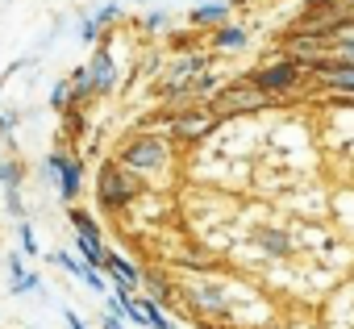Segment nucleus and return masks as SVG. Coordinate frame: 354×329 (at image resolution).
<instances>
[{"mask_svg":"<svg viewBox=\"0 0 354 329\" xmlns=\"http://www.w3.org/2000/svg\"><path fill=\"white\" fill-rule=\"evenodd\" d=\"M96 196H100V205H109V209L129 205V200L138 196V180H133V171H125L121 162H109V167H100Z\"/></svg>","mask_w":354,"mask_h":329,"instance_id":"nucleus-1","label":"nucleus"},{"mask_svg":"<svg viewBox=\"0 0 354 329\" xmlns=\"http://www.w3.org/2000/svg\"><path fill=\"white\" fill-rule=\"evenodd\" d=\"M162 162H167V142L154 138V133H142L121 150V167L125 171H158Z\"/></svg>","mask_w":354,"mask_h":329,"instance_id":"nucleus-2","label":"nucleus"},{"mask_svg":"<svg viewBox=\"0 0 354 329\" xmlns=\"http://www.w3.org/2000/svg\"><path fill=\"white\" fill-rule=\"evenodd\" d=\"M275 96H267V92H259L254 84H234V88H225L221 96H213V113L217 117H234V113H254V109H267Z\"/></svg>","mask_w":354,"mask_h":329,"instance_id":"nucleus-3","label":"nucleus"},{"mask_svg":"<svg viewBox=\"0 0 354 329\" xmlns=\"http://www.w3.org/2000/svg\"><path fill=\"white\" fill-rule=\"evenodd\" d=\"M300 71H304V63H300V59H283V63L259 67V71L250 75V84H254L259 92H267V96H279V92H288V88H296V84H300Z\"/></svg>","mask_w":354,"mask_h":329,"instance_id":"nucleus-4","label":"nucleus"},{"mask_svg":"<svg viewBox=\"0 0 354 329\" xmlns=\"http://www.w3.org/2000/svg\"><path fill=\"white\" fill-rule=\"evenodd\" d=\"M46 171L63 180V200L80 196V180H84V162H80V158H71V154H59V150H55V154L46 158Z\"/></svg>","mask_w":354,"mask_h":329,"instance_id":"nucleus-5","label":"nucleus"},{"mask_svg":"<svg viewBox=\"0 0 354 329\" xmlns=\"http://www.w3.org/2000/svg\"><path fill=\"white\" fill-rule=\"evenodd\" d=\"M205 67H209V59H205V55H188V59H180V67H175V71H171V79H167V96L188 92V88L205 75Z\"/></svg>","mask_w":354,"mask_h":329,"instance_id":"nucleus-6","label":"nucleus"},{"mask_svg":"<svg viewBox=\"0 0 354 329\" xmlns=\"http://www.w3.org/2000/svg\"><path fill=\"white\" fill-rule=\"evenodd\" d=\"M308 71H317V75H321L325 84H333V88L354 92V63H346V59H313Z\"/></svg>","mask_w":354,"mask_h":329,"instance_id":"nucleus-7","label":"nucleus"},{"mask_svg":"<svg viewBox=\"0 0 354 329\" xmlns=\"http://www.w3.org/2000/svg\"><path fill=\"white\" fill-rule=\"evenodd\" d=\"M213 125H217V113H180V117H171L175 138H205Z\"/></svg>","mask_w":354,"mask_h":329,"instance_id":"nucleus-8","label":"nucleus"},{"mask_svg":"<svg viewBox=\"0 0 354 329\" xmlns=\"http://www.w3.org/2000/svg\"><path fill=\"white\" fill-rule=\"evenodd\" d=\"M188 296H192V304L205 308V312H230V300H225V292H221L217 283H201V288H192Z\"/></svg>","mask_w":354,"mask_h":329,"instance_id":"nucleus-9","label":"nucleus"},{"mask_svg":"<svg viewBox=\"0 0 354 329\" xmlns=\"http://www.w3.org/2000/svg\"><path fill=\"white\" fill-rule=\"evenodd\" d=\"M104 271H109V275H113L117 283H125V288L142 283V271H138V267H133L129 258H121L117 250H109V254H104Z\"/></svg>","mask_w":354,"mask_h":329,"instance_id":"nucleus-10","label":"nucleus"},{"mask_svg":"<svg viewBox=\"0 0 354 329\" xmlns=\"http://www.w3.org/2000/svg\"><path fill=\"white\" fill-rule=\"evenodd\" d=\"M88 75H92L96 92H109V88H113V55H109V46H100V50L92 55V67H88Z\"/></svg>","mask_w":354,"mask_h":329,"instance_id":"nucleus-11","label":"nucleus"},{"mask_svg":"<svg viewBox=\"0 0 354 329\" xmlns=\"http://www.w3.org/2000/svg\"><path fill=\"white\" fill-rule=\"evenodd\" d=\"M230 17V0H209V5L192 9V26H221Z\"/></svg>","mask_w":354,"mask_h":329,"instance_id":"nucleus-12","label":"nucleus"},{"mask_svg":"<svg viewBox=\"0 0 354 329\" xmlns=\"http://www.w3.org/2000/svg\"><path fill=\"white\" fill-rule=\"evenodd\" d=\"M259 246H263L267 254H275V258H288V254H292V238H288L283 229H271V225L259 229Z\"/></svg>","mask_w":354,"mask_h":329,"instance_id":"nucleus-13","label":"nucleus"},{"mask_svg":"<svg viewBox=\"0 0 354 329\" xmlns=\"http://www.w3.org/2000/svg\"><path fill=\"white\" fill-rule=\"evenodd\" d=\"M213 46H217V50H238V46H246V30H242V26H221V30L213 34Z\"/></svg>","mask_w":354,"mask_h":329,"instance_id":"nucleus-14","label":"nucleus"},{"mask_svg":"<svg viewBox=\"0 0 354 329\" xmlns=\"http://www.w3.org/2000/svg\"><path fill=\"white\" fill-rule=\"evenodd\" d=\"M75 246H80V254L88 258V267H104V254H109V250L100 246V238H84V234H80Z\"/></svg>","mask_w":354,"mask_h":329,"instance_id":"nucleus-15","label":"nucleus"},{"mask_svg":"<svg viewBox=\"0 0 354 329\" xmlns=\"http://www.w3.org/2000/svg\"><path fill=\"white\" fill-rule=\"evenodd\" d=\"M138 304H142V312H146V321H150V329H171V321L162 317V308H158V300H154V296H142Z\"/></svg>","mask_w":354,"mask_h":329,"instance_id":"nucleus-16","label":"nucleus"},{"mask_svg":"<svg viewBox=\"0 0 354 329\" xmlns=\"http://www.w3.org/2000/svg\"><path fill=\"white\" fill-rule=\"evenodd\" d=\"M0 184H5L9 192H17V184H21V167L13 158H0Z\"/></svg>","mask_w":354,"mask_h":329,"instance_id":"nucleus-17","label":"nucleus"},{"mask_svg":"<svg viewBox=\"0 0 354 329\" xmlns=\"http://www.w3.org/2000/svg\"><path fill=\"white\" fill-rule=\"evenodd\" d=\"M71 225H75V234H84V238H100V229H96V221L84 213V209H71Z\"/></svg>","mask_w":354,"mask_h":329,"instance_id":"nucleus-18","label":"nucleus"},{"mask_svg":"<svg viewBox=\"0 0 354 329\" xmlns=\"http://www.w3.org/2000/svg\"><path fill=\"white\" fill-rule=\"evenodd\" d=\"M146 288H150V296L162 304V300H171V288H167V279H158V275H146Z\"/></svg>","mask_w":354,"mask_h":329,"instance_id":"nucleus-19","label":"nucleus"},{"mask_svg":"<svg viewBox=\"0 0 354 329\" xmlns=\"http://www.w3.org/2000/svg\"><path fill=\"white\" fill-rule=\"evenodd\" d=\"M333 50H337V59L354 63V34H342V38H333Z\"/></svg>","mask_w":354,"mask_h":329,"instance_id":"nucleus-20","label":"nucleus"},{"mask_svg":"<svg viewBox=\"0 0 354 329\" xmlns=\"http://www.w3.org/2000/svg\"><path fill=\"white\" fill-rule=\"evenodd\" d=\"M67 100H71V84H59V88L50 92V104H55V109H67Z\"/></svg>","mask_w":354,"mask_h":329,"instance_id":"nucleus-21","label":"nucleus"},{"mask_svg":"<svg viewBox=\"0 0 354 329\" xmlns=\"http://www.w3.org/2000/svg\"><path fill=\"white\" fill-rule=\"evenodd\" d=\"M80 279H84L88 288H96V292H104V279H100V271H96V267H84V275H80Z\"/></svg>","mask_w":354,"mask_h":329,"instance_id":"nucleus-22","label":"nucleus"},{"mask_svg":"<svg viewBox=\"0 0 354 329\" xmlns=\"http://www.w3.org/2000/svg\"><path fill=\"white\" fill-rule=\"evenodd\" d=\"M67 133H71V138H80V133H84V117H80L75 109L67 113Z\"/></svg>","mask_w":354,"mask_h":329,"instance_id":"nucleus-23","label":"nucleus"},{"mask_svg":"<svg viewBox=\"0 0 354 329\" xmlns=\"http://www.w3.org/2000/svg\"><path fill=\"white\" fill-rule=\"evenodd\" d=\"M13 292H38V275H21V279H13Z\"/></svg>","mask_w":354,"mask_h":329,"instance_id":"nucleus-24","label":"nucleus"},{"mask_svg":"<svg viewBox=\"0 0 354 329\" xmlns=\"http://www.w3.org/2000/svg\"><path fill=\"white\" fill-rule=\"evenodd\" d=\"M21 246H26V254H34V250H38V242H34V229H30V225H21Z\"/></svg>","mask_w":354,"mask_h":329,"instance_id":"nucleus-25","label":"nucleus"},{"mask_svg":"<svg viewBox=\"0 0 354 329\" xmlns=\"http://www.w3.org/2000/svg\"><path fill=\"white\" fill-rule=\"evenodd\" d=\"M117 13H121V5H104V9H100V13H96V21H100V26H104V21H113V17H117Z\"/></svg>","mask_w":354,"mask_h":329,"instance_id":"nucleus-26","label":"nucleus"},{"mask_svg":"<svg viewBox=\"0 0 354 329\" xmlns=\"http://www.w3.org/2000/svg\"><path fill=\"white\" fill-rule=\"evenodd\" d=\"M96 34H100V21H96V17H88V21H84V42H92Z\"/></svg>","mask_w":354,"mask_h":329,"instance_id":"nucleus-27","label":"nucleus"},{"mask_svg":"<svg viewBox=\"0 0 354 329\" xmlns=\"http://www.w3.org/2000/svg\"><path fill=\"white\" fill-rule=\"evenodd\" d=\"M162 21H167V17H162V13H150V17H146V30H158V26H162Z\"/></svg>","mask_w":354,"mask_h":329,"instance_id":"nucleus-28","label":"nucleus"},{"mask_svg":"<svg viewBox=\"0 0 354 329\" xmlns=\"http://www.w3.org/2000/svg\"><path fill=\"white\" fill-rule=\"evenodd\" d=\"M63 317H67V325H71V329H88V325H84V321H80V317H75V312H71V308H67V312H63Z\"/></svg>","mask_w":354,"mask_h":329,"instance_id":"nucleus-29","label":"nucleus"},{"mask_svg":"<svg viewBox=\"0 0 354 329\" xmlns=\"http://www.w3.org/2000/svg\"><path fill=\"white\" fill-rule=\"evenodd\" d=\"M104 329H125V325L117 321V312H109V317H104Z\"/></svg>","mask_w":354,"mask_h":329,"instance_id":"nucleus-30","label":"nucleus"},{"mask_svg":"<svg viewBox=\"0 0 354 329\" xmlns=\"http://www.w3.org/2000/svg\"><path fill=\"white\" fill-rule=\"evenodd\" d=\"M0 133H5V138L13 133V117H0Z\"/></svg>","mask_w":354,"mask_h":329,"instance_id":"nucleus-31","label":"nucleus"},{"mask_svg":"<svg viewBox=\"0 0 354 329\" xmlns=\"http://www.w3.org/2000/svg\"><path fill=\"white\" fill-rule=\"evenodd\" d=\"M267 329H283V325H267Z\"/></svg>","mask_w":354,"mask_h":329,"instance_id":"nucleus-32","label":"nucleus"},{"mask_svg":"<svg viewBox=\"0 0 354 329\" xmlns=\"http://www.w3.org/2000/svg\"><path fill=\"white\" fill-rule=\"evenodd\" d=\"M346 5H350V9H354V0H346Z\"/></svg>","mask_w":354,"mask_h":329,"instance_id":"nucleus-33","label":"nucleus"}]
</instances>
